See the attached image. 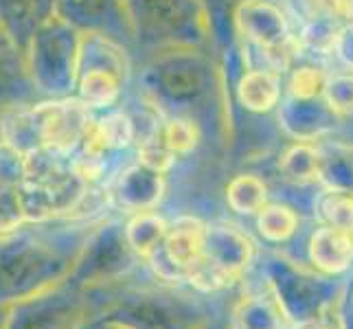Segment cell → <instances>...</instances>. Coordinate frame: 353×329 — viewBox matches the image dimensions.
<instances>
[{
  "label": "cell",
  "mask_w": 353,
  "mask_h": 329,
  "mask_svg": "<svg viewBox=\"0 0 353 329\" xmlns=\"http://www.w3.org/2000/svg\"><path fill=\"white\" fill-rule=\"evenodd\" d=\"M220 75V62L202 48H167L156 51L141 68L139 92L163 117L196 119L206 103L217 108Z\"/></svg>",
  "instance_id": "6da1fadb"
},
{
  "label": "cell",
  "mask_w": 353,
  "mask_h": 329,
  "mask_svg": "<svg viewBox=\"0 0 353 329\" xmlns=\"http://www.w3.org/2000/svg\"><path fill=\"white\" fill-rule=\"evenodd\" d=\"M137 255L125 239L123 224L105 219L79 241L72 255L68 286L79 292H97L114 286L134 270Z\"/></svg>",
  "instance_id": "5b68a950"
},
{
  "label": "cell",
  "mask_w": 353,
  "mask_h": 329,
  "mask_svg": "<svg viewBox=\"0 0 353 329\" xmlns=\"http://www.w3.org/2000/svg\"><path fill=\"white\" fill-rule=\"evenodd\" d=\"M202 139V130L196 119L189 117H163L161 126V141L165 148L172 152L176 158L187 156L198 148Z\"/></svg>",
  "instance_id": "83f0119b"
},
{
  "label": "cell",
  "mask_w": 353,
  "mask_h": 329,
  "mask_svg": "<svg viewBox=\"0 0 353 329\" xmlns=\"http://www.w3.org/2000/svg\"><path fill=\"white\" fill-rule=\"evenodd\" d=\"M196 329H215V327H211L209 323H206V321H204V323H202L200 327H196Z\"/></svg>",
  "instance_id": "b9f144b4"
},
{
  "label": "cell",
  "mask_w": 353,
  "mask_h": 329,
  "mask_svg": "<svg viewBox=\"0 0 353 329\" xmlns=\"http://www.w3.org/2000/svg\"><path fill=\"white\" fill-rule=\"evenodd\" d=\"M226 204L239 215H257L268 204V185L254 174H239L226 185Z\"/></svg>",
  "instance_id": "484cf974"
},
{
  "label": "cell",
  "mask_w": 353,
  "mask_h": 329,
  "mask_svg": "<svg viewBox=\"0 0 353 329\" xmlns=\"http://www.w3.org/2000/svg\"><path fill=\"white\" fill-rule=\"evenodd\" d=\"M204 228L206 224L193 215H180L167 226L163 250L178 268L185 270V277L189 268L202 259Z\"/></svg>",
  "instance_id": "ffe728a7"
},
{
  "label": "cell",
  "mask_w": 353,
  "mask_h": 329,
  "mask_svg": "<svg viewBox=\"0 0 353 329\" xmlns=\"http://www.w3.org/2000/svg\"><path fill=\"white\" fill-rule=\"evenodd\" d=\"M27 224L20 187H0V237L18 233Z\"/></svg>",
  "instance_id": "d6a6232c"
},
{
  "label": "cell",
  "mask_w": 353,
  "mask_h": 329,
  "mask_svg": "<svg viewBox=\"0 0 353 329\" xmlns=\"http://www.w3.org/2000/svg\"><path fill=\"white\" fill-rule=\"evenodd\" d=\"M202 257L237 281L254 259V241L246 230L230 222L206 224Z\"/></svg>",
  "instance_id": "5bb4252c"
},
{
  "label": "cell",
  "mask_w": 353,
  "mask_h": 329,
  "mask_svg": "<svg viewBox=\"0 0 353 329\" xmlns=\"http://www.w3.org/2000/svg\"><path fill=\"white\" fill-rule=\"evenodd\" d=\"M283 323L285 319L272 292L243 297L230 316V329H283Z\"/></svg>",
  "instance_id": "7402d4cb"
},
{
  "label": "cell",
  "mask_w": 353,
  "mask_h": 329,
  "mask_svg": "<svg viewBox=\"0 0 353 329\" xmlns=\"http://www.w3.org/2000/svg\"><path fill=\"white\" fill-rule=\"evenodd\" d=\"M167 226L169 222L156 211H141V213H132V217L123 224V230L134 255L139 259L148 261L150 255L163 246Z\"/></svg>",
  "instance_id": "603a6c76"
},
{
  "label": "cell",
  "mask_w": 353,
  "mask_h": 329,
  "mask_svg": "<svg viewBox=\"0 0 353 329\" xmlns=\"http://www.w3.org/2000/svg\"><path fill=\"white\" fill-rule=\"evenodd\" d=\"M294 329H330V327L323 325L321 321H312V323H301V325H296Z\"/></svg>",
  "instance_id": "60d3db41"
},
{
  "label": "cell",
  "mask_w": 353,
  "mask_h": 329,
  "mask_svg": "<svg viewBox=\"0 0 353 329\" xmlns=\"http://www.w3.org/2000/svg\"><path fill=\"white\" fill-rule=\"evenodd\" d=\"M299 213L290 204L268 202L257 213V230L259 235L270 243H285L294 237L299 230Z\"/></svg>",
  "instance_id": "4316f807"
},
{
  "label": "cell",
  "mask_w": 353,
  "mask_h": 329,
  "mask_svg": "<svg viewBox=\"0 0 353 329\" xmlns=\"http://www.w3.org/2000/svg\"><path fill=\"white\" fill-rule=\"evenodd\" d=\"M325 81H327L325 68L316 64H299L290 70L283 94L294 97V99H319V97H323Z\"/></svg>",
  "instance_id": "4dcf8cb0"
},
{
  "label": "cell",
  "mask_w": 353,
  "mask_h": 329,
  "mask_svg": "<svg viewBox=\"0 0 353 329\" xmlns=\"http://www.w3.org/2000/svg\"><path fill=\"white\" fill-rule=\"evenodd\" d=\"M29 112L40 141V150L62 158H70L77 152L79 143L94 121V110H90L75 94L62 97V99H44L38 103L33 101L29 103Z\"/></svg>",
  "instance_id": "9c48e42d"
},
{
  "label": "cell",
  "mask_w": 353,
  "mask_h": 329,
  "mask_svg": "<svg viewBox=\"0 0 353 329\" xmlns=\"http://www.w3.org/2000/svg\"><path fill=\"white\" fill-rule=\"evenodd\" d=\"M27 180V156L0 139V187H20Z\"/></svg>",
  "instance_id": "e575fe53"
},
{
  "label": "cell",
  "mask_w": 353,
  "mask_h": 329,
  "mask_svg": "<svg viewBox=\"0 0 353 329\" xmlns=\"http://www.w3.org/2000/svg\"><path fill=\"white\" fill-rule=\"evenodd\" d=\"M323 101L330 106L340 119L353 117V72H336L327 75L323 88Z\"/></svg>",
  "instance_id": "1f68e13d"
},
{
  "label": "cell",
  "mask_w": 353,
  "mask_h": 329,
  "mask_svg": "<svg viewBox=\"0 0 353 329\" xmlns=\"http://www.w3.org/2000/svg\"><path fill=\"white\" fill-rule=\"evenodd\" d=\"M263 275L283 319L294 325L321 321L338 290L327 275L312 272L283 255H270L263 261Z\"/></svg>",
  "instance_id": "8992f818"
},
{
  "label": "cell",
  "mask_w": 353,
  "mask_h": 329,
  "mask_svg": "<svg viewBox=\"0 0 353 329\" xmlns=\"http://www.w3.org/2000/svg\"><path fill=\"white\" fill-rule=\"evenodd\" d=\"M132 42L148 51L204 48L213 40L206 0H123Z\"/></svg>",
  "instance_id": "3957f363"
},
{
  "label": "cell",
  "mask_w": 353,
  "mask_h": 329,
  "mask_svg": "<svg viewBox=\"0 0 353 329\" xmlns=\"http://www.w3.org/2000/svg\"><path fill=\"white\" fill-rule=\"evenodd\" d=\"M35 94L38 92L29 79L24 51L0 24V110L33 103Z\"/></svg>",
  "instance_id": "2e32d148"
},
{
  "label": "cell",
  "mask_w": 353,
  "mask_h": 329,
  "mask_svg": "<svg viewBox=\"0 0 353 329\" xmlns=\"http://www.w3.org/2000/svg\"><path fill=\"white\" fill-rule=\"evenodd\" d=\"M97 316L125 329H196L204 323L182 297L154 288L119 292Z\"/></svg>",
  "instance_id": "52a82bcc"
},
{
  "label": "cell",
  "mask_w": 353,
  "mask_h": 329,
  "mask_svg": "<svg viewBox=\"0 0 353 329\" xmlns=\"http://www.w3.org/2000/svg\"><path fill=\"white\" fill-rule=\"evenodd\" d=\"M55 14L81 33H103L121 44L132 42L123 0H57Z\"/></svg>",
  "instance_id": "7c38bea8"
},
{
  "label": "cell",
  "mask_w": 353,
  "mask_h": 329,
  "mask_svg": "<svg viewBox=\"0 0 353 329\" xmlns=\"http://www.w3.org/2000/svg\"><path fill=\"white\" fill-rule=\"evenodd\" d=\"M340 119L334 110L319 99H294V97H281L276 106V123L281 132L292 141L301 143H316L332 134Z\"/></svg>",
  "instance_id": "4fadbf2b"
},
{
  "label": "cell",
  "mask_w": 353,
  "mask_h": 329,
  "mask_svg": "<svg viewBox=\"0 0 353 329\" xmlns=\"http://www.w3.org/2000/svg\"><path fill=\"white\" fill-rule=\"evenodd\" d=\"M351 303H353V297H351Z\"/></svg>",
  "instance_id": "7bdbcfd3"
},
{
  "label": "cell",
  "mask_w": 353,
  "mask_h": 329,
  "mask_svg": "<svg viewBox=\"0 0 353 329\" xmlns=\"http://www.w3.org/2000/svg\"><path fill=\"white\" fill-rule=\"evenodd\" d=\"M167 191L165 176L143 167L141 163H132L123 167L114 178L112 198L119 209L128 213L156 211L163 202Z\"/></svg>",
  "instance_id": "9a60e30c"
},
{
  "label": "cell",
  "mask_w": 353,
  "mask_h": 329,
  "mask_svg": "<svg viewBox=\"0 0 353 329\" xmlns=\"http://www.w3.org/2000/svg\"><path fill=\"white\" fill-rule=\"evenodd\" d=\"M336 55H338L340 62L353 72V27L351 24H345V31H343V35H340Z\"/></svg>",
  "instance_id": "8d00e7d4"
},
{
  "label": "cell",
  "mask_w": 353,
  "mask_h": 329,
  "mask_svg": "<svg viewBox=\"0 0 353 329\" xmlns=\"http://www.w3.org/2000/svg\"><path fill=\"white\" fill-rule=\"evenodd\" d=\"M11 316H14V306L11 303H0V329H9Z\"/></svg>",
  "instance_id": "74e56055"
},
{
  "label": "cell",
  "mask_w": 353,
  "mask_h": 329,
  "mask_svg": "<svg viewBox=\"0 0 353 329\" xmlns=\"http://www.w3.org/2000/svg\"><path fill=\"white\" fill-rule=\"evenodd\" d=\"M55 5L57 0H0V24L24 51L31 35L55 14Z\"/></svg>",
  "instance_id": "d6986e66"
},
{
  "label": "cell",
  "mask_w": 353,
  "mask_h": 329,
  "mask_svg": "<svg viewBox=\"0 0 353 329\" xmlns=\"http://www.w3.org/2000/svg\"><path fill=\"white\" fill-rule=\"evenodd\" d=\"M307 252L314 270L327 277L343 275L353 263V230L323 224L312 233Z\"/></svg>",
  "instance_id": "e0dca14e"
},
{
  "label": "cell",
  "mask_w": 353,
  "mask_h": 329,
  "mask_svg": "<svg viewBox=\"0 0 353 329\" xmlns=\"http://www.w3.org/2000/svg\"><path fill=\"white\" fill-rule=\"evenodd\" d=\"M92 321L88 292L68 283L14 306L9 329H83Z\"/></svg>",
  "instance_id": "30bf717a"
},
{
  "label": "cell",
  "mask_w": 353,
  "mask_h": 329,
  "mask_svg": "<svg viewBox=\"0 0 353 329\" xmlns=\"http://www.w3.org/2000/svg\"><path fill=\"white\" fill-rule=\"evenodd\" d=\"M94 126L110 152H123L137 143L132 117L125 110H105L103 117L94 119Z\"/></svg>",
  "instance_id": "f1b7e54d"
},
{
  "label": "cell",
  "mask_w": 353,
  "mask_h": 329,
  "mask_svg": "<svg viewBox=\"0 0 353 329\" xmlns=\"http://www.w3.org/2000/svg\"><path fill=\"white\" fill-rule=\"evenodd\" d=\"M316 152H319L316 182L325 191L353 193V145L345 141H321L316 143Z\"/></svg>",
  "instance_id": "44dd1931"
},
{
  "label": "cell",
  "mask_w": 353,
  "mask_h": 329,
  "mask_svg": "<svg viewBox=\"0 0 353 329\" xmlns=\"http://www.w3.org/2000/svg\"><path fill=\"white\" fill-rule=\"evenodd\" d=\"M75 250L66 252L51 237L20 230L0 237V303L16 306L64 286Z\"/></svg>",
  "instance_id": "7a4b0ae2"
},
{
  "label": "cell",
  "mask_w": 353,
  "mask_h": 329,
  "mask_svg": "<svg viewBox=\"0 0 353 329\" xmlns=\"http://www.w3.org/2000/svg\"><path fill=\"white\" fill-rule=\"evenodd\" d=\"M343 329H353V303L347 308V312L343 316Z\"/></svg>",
  "instance_id": "ab89813d"
},
{
  "label": "cell",
  "mask_w": 353,
  "mask_h": 329,
  "mask_svg": "<svg viewBox=\"0 0 353 329\" xmlns=\"http://www.w3.org/2000/svg\"><path fill=\"white\" fill-rule=\"evenodd\" d=\"M83 329H125V327H121L112 321H108V319H101V316H97V319H92L86 327Z\"/></svg>",
  "instance_id": "f35d334b"
},
{
  "label": "cell",
  "mask_w": 353,
  "mask_h": 329,
  "mask_svg": "<svg viewBox=\"0 0 353 329\" xmlns=\"http://www.w3.org/2000/svg\"><path fill=\"white\" fill-rule=\"evenodd\" d=\"M137 163H141L143 167L152 169V172L158 174H167L169 169L174 167L176 163V156L165 148V143L161 141V132L156 137L148 139L139 143V150H137Z\"/></svg>",
  "instance_id": "836d02e7"
},
{
  "label": "cell",
  "mask_w": 353,
  "mask_h": 329,
  "mask_svg": "<svg viewBox=\"0 0 353 329\" xmlns=\"http://www.w3.org/2000/svg\"><path fill=\"white\" fill-rule=\"evenodd\" d=\"M233 29L239 44L265 51L292 33L285 11L274 0H237L233 7Z\"/></svg>",
  "instance_id": "8fae6325"
},
{
  "label": "cell",
  "mask_w": 353,
  "mask_h": 329,
  "mask_svg": "<svg viewBox=\"0 0 353 329\" xmlns=\"http://www.w3.org/2000/svg\"><path fill=\"white\" fill-rule=\"evenodd\" d=\"M296 7L307 20L316 16H332L345 24L353 22V0H296Z\"/></svg>",
  "instance_id": "d590c367"
},
{
  "label": "cell",
  "mask_w": 353,
  "mask_h": 329,
  "mask_svg": "<svg viewBox=\"0 0 353 329\" xmlns=\"http://www.w3.org/2000/svg\"><path fill=\"white\" fill-rule=\"evenodd\" d=\"M20 193L27 224H44L75 213L86 202L90 185L70 163H62L38 180L22 182Z\"/></svg>",
  "instance_id": "ba28073f"
},
{
  "label": "cell",
  "mask_w": 353,
  "mask_h": 329,
  "mask_svg": "<svg viewBox=\"0 0 353 329\" xmlns=\"http://www.w3.org/2000/svg\"><path fill=\"white\" fill-rule=\"evenodd\" d=\"M316 172H319L316 143L294 141L279 156V174H281L285 182L294 187H305L316 182Z\"/></svg>",
  "instance_id": "cb8c5ba5"
},
{
  "label": "cell",
  "mask_w": 353,
  "mask_h": 329,
  "mask_svg": "<svg viewBox=\"0 0 353 329\" xmlns=\"http://www.w3.org/2000/svg\"><path fill=\"white\" fill-rule=\"evenodd\" d=\"M235 97L239 106L252 114H268L276 110L283 97V81L276 70L265 66L248 68L243 75L237 77Z\"/></svg>",
  "instance_id": "ac0fdd59"
},
{
  "label": "cell",
  "mask_w": 353,
  "mask_h": 329,
  "mask_svg": "<svg viewBox=\"0 0 353 329\" xmlns=\"http://www.w3.org/2000/svg\"><path fill=\"white\" fill-rule=\"evenodd\" d=\"M343 31H345V22H340L332 16H316L305 20L299 33L303 53H312L321 57L336 55Z\"/></svg>",
  "instance_id": "d4e9b609"
},
{
  "label": "cell",
  "mask_w": 353,
  "mask_h": 329,
  "mask_svg": "<svg viewBox=\"0 0 353 329\" xmlns=\"http://www.w3.org/2000/svg\"><path fill=\"white\" fill-rule=\"evenodd\" d=\"M81 31L53 14L31 35L24 48L29 79L46 99L72 97L77 90V59Z\"/></svg>",
  "instance_id": "277c9868"
},
{
  "label": "cell",
  "mask_w": 353,
  "mask_h": 329,
  "mask_svg": "<svg viewBox=\"0 0 353 329\" xmlns=\"http://www.w3.org/2000/svg\"><path fill=\"white\" fill-rule=\"evenodd\" d=\"M316 213L325 226L353 230V193L323 191L316 200Z\"/></svg>",
  "instance_id": "f546056e"
}]
</instances>
